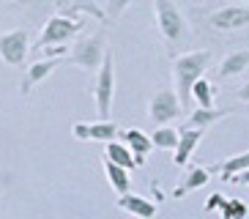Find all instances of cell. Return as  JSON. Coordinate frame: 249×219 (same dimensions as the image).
Returning <instances> with one entry per match:
<instances>
[{
  "label": "cell",
  "instance_id": "26",
  "mask_svg": "<svg viewBox=\"0 0 249 219\" xmlns=\"http://www.w3.org/2000/svg\"><path fill=\"white\" fill-rule=\"evenodd\" d=\"M235 96H238L241 102H247V104H249V82H247V85L238 88V91H235Z\"/></svg>",
  "mask_w": 249,
  "mask_h": 219
},
{
  "label": "cell",
  "instance_id": "18",
  "mask_svg": "<svg viewBox=\"0 0 249 219\" xmlns=\"http://www.w3.org/2000/svg\"><path fill=\"white\" fill-rule=\"evenodd\" d=\"M104 159L112 162V164H118V167H124V170H134L137 167V159H134V153L129 151V148L124 146V143H107L104 146Z\"/></svg>",
  "mask_w": 249,
  "mask_h": 219
},
{
  "label": "cell",
  "instance_id": "21",
  "mask_svg": "<svg viewBox=\"0 0 249 219\" xmlns=\"http://www.w3.org/2000/svg\"><path fill=\"white\" fill-rule=\"evenodd\" d=\"M178 140H181V129H173V126H159L156 131H151V143L159 151H176Z\"/></svg>",
  "mask_w": 249,
  "mask_h": 219
},
{
  "label": "cell",
  "instance_id": "4",
  "mask_svg": "<svg viewBox=\"0 0 249 219\" xmlns=\"http://www.w3.org/2000/svg\"><path fill=\"white\" fill-rule=\"evenodd\" d=\"M154 14H156V28L164 36V41L178 44L186 38V19H183L181 8L173 0H154Z\"/></svg>",
  "mask_w": 249,
  "mask_h": 219
},
{
  "label": "cell",
  "instance_id": "12",
  "mask_svg": "<svg viewBox=\"0 0 249 219\" xmlns=\"http://www.w3.org/2000/svg\"><path fill=\"white\" fill-rule=\"evenodd\" d=\"M115 205L121 208V211H129V214H134L137 219H154L156 217V203H151L148 197H142V195H121L115 200Z\"/></svg>",
  "mask_w": 249,
  "mask_h": 219
},
{
  "label": "cell",
  "instance_id": "10",
  "mask_svg": "<svg viewBox=\"0 0 249 219\" xmlns=\"http://www.w3.org/2000/svg\"><path fill=\"white\" fill-rule=\"evenodd\" d=\"M60 63H63L60 58H47V60H36V63H30V66H28V72H25V77H22V82H19V91L28 96L30 91H33L38 82H44Z\"/></svg>",
  "mask_w": 249,
  "mask_h": 219
},
{
  "label": "cell",
  "instance_id": "11",
  "mask_svg": "<svg viewBox=\"0 0 249 219\" xmlns=\"http://www.w3.org/2000/svg\"><path fill=\"white\" fill-rule=\"evenodd\" d=\"M58 14L63 17H74L77 14H88L99 22H107V14H104V8L96 3V0H58Z\"/></svg>",
  "mask_w": 249,
  "mask_h": 219
},
{
  "label": "cell",
  "instance_id": "29",
  "mask_svg": "<svg viewBox=\"0 0 249 219\" xmlns=\"http://www.w3.org/2000/svg\"><path fill=\"white\" fill-rule=\"evenodd\" d=\"M247 219H249V217H247Z\"/></svg>",
  "mask_w": 249,
  "mask_h": 219
},
{
  "label": "cell",
  "instance_id": "15",
  "mask_svg": "<svg viewBox=\"0 0 249 219\" xmlns=\"http://www.w3.org/2000/svg\"><path fill=\"white\" fill-rule=\"evenodd\" d=\"M233 112L230 107H213V110H192V115L186 118V126L183 129H208V126H213L216 121H222V118H227Z\"/></svg>",
  "mask_w": 249,
  "mask_h": 219
},
{
  "label": "cell",
  "instance_id": "2",
  "mask_svg": "<svg viewBox=\"0 0 249 219\" xmlns=\"http://www.w3.org/2000/svg\"><path fill=\"white\" fill-rule=\"evenodd\" d=\"M104 55H107V33L99 30L93 36H82L80 41L71 47V55H69V63L82 69V72H96L102 69Z\"/></svg>",
  "mask_w": 249,
  "mask_h": 219
},
{
  "label": "cell",
  "instance_id": "27",
  "mask_svg": "<svg viewBox=\"0 0 249 219\" xmlns=\"http://www.w3.org/2000/svg\"><path fill=\"white\" fill-rule=\"evenodd\" d=\"M230 183H247V186H249V170H247V173H241V175H233Z\"/></svg>",
  "mask_w": 249,
  "mask_h": 219
},
{
  "label": "cell",
  "instance_id": "9",
  "mask_svg": "<svg viewBox=\"0 0 249 219\" xmlns=\"http://www.w3.org/2000/svg\"><path fill=\"white\" fill-rule=\"evenodd\" d=\"M213 30H238L249 25V6H225L208 17Z\"/></svg>",
  "mask_w": 249,
  "mask_h": 219
},
{
  "label": "cell",
  "instance_id": "3",
  "mask_svg": "<svg viewBox=\"0 0 249 219\" xmlns=\"http://www.w3.org/2000/svg\"><path fill=\"white\" fill-rule=\"evenodd\" d=\"M85 30V19L82 17H63V14H55L47 19L44 30L38 33V41H36V50H47V47H63L66 41H71L77 33Z\"/></svg>",
  "mask_w": 249,
  "mask_h": 219
},
{
  "label": "cell",
  "instance_id": "20",
  "mask_svg": "<svg viewBox=\"0 0 249 219\" xmlns=\"http://www.w3.org/2000/svg\"><path fill=\"white\" fill-rule=\"evenodd\" d=\"M104 175H107L110 186L118 192V195H129V189H132V178H129V170L118 167V164H112V162L104 159Z\"/></svg>",
  "mask_w": 249,
  "mask_h": 219
},
{
  "label": "cell",
  "instance_id": "14",
  "mask_svg": "<svg viewBox=\"0 0 249 219\" xmlns=\"http://www.w3.org/2000/svg\"><path fill=\"white\" fill-rule=\"evenodd\" d=\"M200 140H203V131L200 129H181V140H178L176 156H173V162H176L178 167L189 164L192 153L197 151V146H200Z\"/></svg>",
  "mask_w": 249,
  "mask_h": 219
},
{
  "label": "cell",
  "instance_id": "7",
  "mask_svg": "<svg viewBox=\"0 0 249 219\" xmlns=\"http://www.w3.org/2000/svg\"><path fill=\"white\" fill-rule=\"evenodd\" d=\"M28 50H30V36L25 28L0 33V58L8 66H22L25 58H28Z\"/></svg>",
  "mask_w": 249,
  "mask_h": 219
},
{
  "label": "cell",
  "instance_id": "22",
  "mask_svg": "<svg viewBox=\"0 0 249 219\" xmlns=\"http://www.w3.org/2000/svg\"><path fill=\"white\" fill-rule=\"evenodd\" d=\"M192 99L200 104V110H213V99H216V88H213V82H208L205 77L197 80L195 85H192Z\"/></svg>",
  "mask_w": 249,
  "mask_h": 219
},
{
  "label": "cell",
  "instance_id": "24",
  "mask_svg": "<svg viewBox=\"0 0 249 219\" xmlns=\"http://www.w3.org/2000/svg\"><path fill=\"white\" fill-rule=\"evenodd\" d=\"M129 3H132V0H107V8H104L107 19H118V17L129 8Z\"/></svg>",
  "mask_w": 249,
  "mask_h": 219
},
{
  "label": "cell",
  "instance_id": "23",
  "mask_svg": "<svg viewBox=\"0 0 249 219\" xmlns=\"http://www.w3.org/2000/svg\"><path fill=\"white\" fill-rule=\"evenodd\" d=\"M247 217H249V208L238 197H230L225 203V208H222V219H247Z\"/></svg>",
  "mask_w": 249,
  "mask_h": 219
},
{
  "label": "cell",
  "instance_id": "28",
  "mask_svg": "<svg viewBox=\"0 0 249 219\" xmlns=\"http://www.w3.org/2000/svg\"><path fill=\"white\" fill-rule=\"evenodd\" d=\"M247 3H249V0H247Z\"/></svg>",
  "mask_w": 249,
  "mask_h": 219
},
{
  "label": "cell",
  "instance_id": "13",
  "mask_svg": "<svg viewBox=\"0 0 249 219\" xmlns=\"http://www.w3.org/2000/svg\"><path fill=\"white\" fill-rule=\"evenodd\" d=\"M121 137H124V146L134 153L137 167H142V164H145V156L151 153V148H154L151 137H148L142 129H126V131H121Z\"/></svg>",
  "mask_w": 249,
  "mask_h": 219
},
{
  "label": "cell",
  "instance_id": "19",
  "mask_svg": "<svg viewBox=\"0 0 249 219\" xmlns=\"http://www.w3.org/2000/svg\"><path fill=\"white\" fill-rule=\"evenodd\" d=\"M213 170H219V173H222V181H227V183H230V178H233V175H241V173H247V170H249V151L235 153V156L225 159L222 164L211 167V173H213Z\"/></svg>",
  "mask_w": 249,
  "mask_h": 219
},
{
  "label": "cell",
  "instance_id": "25",
  "mask_svg": "<svg viewBox=\"0 0 249 219\" xmlns=\"http://www.w3.org/2000/svg\"><path fill=\"white\" fill-rule=\"evenodd\" d=\"M227 203V197L219 195V192H213V195H208V200H205V211H222Z\"/></svg>",
  "mask_w": 249,
  "mask_h": 219
},
{
  "label": "cell",
  "instance_id": "17",
  "mask_svg": "<svg viewBox=\"0 0 249 219\" xmlns=\"http://www.w3.org/2000/svg\"><path fill=\"white\" fill-rule=\"evenodd\" d=\"M249 69V50H235L230 55H225L219 63V77L227 80V77H235V74H244Z\"/></svg>",
  "mask_w": 249,
  "mask_h": 219
},
{
  "label": "cell",
  "instance_id": "6",
  "mask_svg": "<svg viewBox=\"0 0 249 219\" xmlns=\"http://www.w3.org/2000/svg\"><path fill=\"white\" fill-rule=\"evenodd\" d=\"M148 115L151 121L159 126H170V121H176V118L183 115V107H181V99L173 88H159L154 96H151V102H148Z\"/></svg>",
  "mask_w": 249,
  "mask_h": 219
},
{
  "label": "cell",
  "instance_id": "1",
  "mask_svg": "<svg viewBox=\"0 0 249 219\" xmlns=\"http://www.w3.org/2000/svg\"><path fill=\"white\" fill-rule=\"evenodd\" d=\"M211 63V52L208 50H192L183 52L173 60V77H176V93L181 99V107L186 110L192 104V85L203 80L205 69Z\"/></svg>",
  "mask_w": 249,
  "mask_h": 219
},
{
  "label": "cell",
  "instance_id": "8",
  "mask_svg": "<svg viewBox=\"0 0 249 219\" xmlns=\"http://www.w3.org/2000/svg\"><path fill=\"white\" fill-rule=\"evenodd\" d=\"M71 134L77 140H96V143H115V137L121 134L112 121H96V124H85V121H77L71 126Z\"/></svg>",
  "mask_w": 249,
  "mask_h": 219
},
{
  "label": "cell",
  "instance_id": "5",
  "mask_svg": "<svg viewBox=\"0 0 249 219\" xmlns=\"http://www.w3.org/2000/svg\"><path fill=\"white\" fill-rule=\"evenodd\" d=\"M115 60H112V52L107 50L104 55V63L96 74V82H93V99H96V112L102 121H110V112H112V96H115Z\"/></svg>",
  "mask_w": 249,
  "mask_h": 219
},
{
  "label": "cell",
  "instance_id": "16",
  "mask_svg": "<svg viewBox=\"0 0 249 219\" xmlns=\"http://www.w3.org/2000/svg\"><path fill=\"white\" fill-rule=\"evenodd\" d=\"M208 178H211V170H208V167H192L189 173L183 175V181L178 183L173 192H170V197H186L189 192L205 186V183H208Z\"/></svg>",
  "mask_w": 249,
  "mask_h": 219
}]
</instances>
